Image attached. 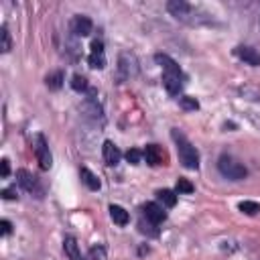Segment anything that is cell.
<instances>
[{"label":"cell","instance_id":"obj_2","mask_svg":"<svg viewBox=\"0 0 260 260\" xmlns=\"http://www.w3.org/2000/svg\"><path fill=\"white\" fill-rule=\"evenodd\" d=\"M217 169H219V173H221L223 177H228L230 181H242V179H246V175H248V169H246L238 158H234V156H230V154H221V156L217 158Z\"/></svg>","mask_w":260,"mask_h":260},{"label":"cell","instance_id":"obj_18","mask_svg":"<svg viewBox=\"0 0 260 260\" xmlns=\"http://www.w3.org/2000/svg\"><path fill=\"white\" fill-rule=\"evenodd\" d=\"M63 250H65V254H67L71 260H81L79 246H77V242H75L73 236H67V238L63 240Z\"/></svg>","mask_w":260,"mask_h":260},{"label":"cell","instance_id":"obj_24","mask_svg":"<svg viewBox=\"0 0 260 260\" xmlns=\"http://www.w3.org/2000/svg\"><path fill=\"white\" fill-rule=\"evenodd\" d=\"M71 87H73L75 91H85V89H87V79H85L83 75L75 73V75L71 77Z\"/></svg>","mask_w":260,"mask_h":260},{"label":"cell","instance_id":"obj_8","mask_svg":"<svg viewBox=\"0 0 260 260\" xmlns=\"http://www.w3.org/2000/svg\"><path fill=\"white\" fill-rule=\"evenodd\" d=\"M142 215L154 225H158V223H162L167 219V211H162V207L158 203H154V201H148V203L142 205Z\"/></svg>","mask_w":260,"mask_h":260},{"label":"cell","instance_id":"obj_6","mask_svg":"<svg viewBox=\"0 0 260 260\" xmlns=\"http://www.w3.org/2000/svg\"><path fill=\"white\" fill-rule=\"evenodd\" d=\"M87 63H89L91 69H104L106 67V51H104V43L100 39H93L91 41Z\"/></svg>","mask_w":260,"mask_h":260},{"label":"cell","instance_id":"obj_22","mask_svg":"<svg viewBox=\"0 0 260 260\" xmlns=\"http://www.w3.org/2000/svg\"><path fill=\"white\" fill-rule=\"evenodd\" d=\"M238 209H240L242 213H246V215H256V213L260 211V205H258L256 201H240V203H238Z\"/></svg>","mask_w":260,"mask_h":260},{"label":"cell","instance_id":"obj_1","mask_svg":"<svg viewBox=\"0 0 260 260\" xmlns=\"http://www.w3.org/2000/svg\"><path fill=\"white\" fill-rule=\"evenodd\" d=\"M171 136H173V140L177 144V152H179V158H181L183 167L195 171L199 167V152H197V148L189 142V138L179 128H173L171 130Z\"/></svg>","mask_w":260,"mask_h":260},{"label":"cell","instance_id":"obj_29","mask_svg":"<svg viewBox=\"0 0 260 260\" xmlns=\"http://www.w3.org/2000/svg\"><path fill=\"white\" fill-rule=\"evenodd\" d=\"M0 175H2L4 179L10 175V160H8V158H2V162H0Z\"/></svg>","mask_w":260,"mask_h":260},{"label":"cell","instance_id":"obj_30","mask_svg":"<svg viewBox=\"0 0 260 260\" xmlns=\"http://www.w3.org/2000/svg\"><path fill=\"white\" fill-rule=\"evenodd\" d=\"M2 197H4V199H16V189H14V187L4 189V191H2Z\"/></svg>","mask_w":260,"mask_h":260},{"label":"cell","instance_id":"obj_19","mask_svg":"<svg viewBox=\"0 0 260 260\" xmlns=\"http://www.w3.org/2000/svg\"><path fill=\"white\" fill-rule=\"evenodd\" d=\"M156 197H158V201H160L165 207H175V205H177V191L158 189V191H156Z\"/></svg>","mask_w":260,"mask_h":260},{"label":"cell","instance_id":"obj_5","mask_svg":"<svg viewBox=\"0 0 260 260\" xmlns=\"http://www.w3.org/2000/svg\"><path fill=\"white\" fill-rule=\"evenodd\" d=\"M16 183H18L24 191H28V193H32V195H37V197H43V189H41V185H39V179H37L32 173H28L26 169H18V171H16Z\"/></svg>","mask_w":260,"mask_h":260},{"label":"cell","instance_id":"obj_26","mask_svg":"<svg viewBox=\"0 0 260 260\" xmlns=\"http://www.w3.org/2000/svg\"><path fill=\"white\" fill-rule=\"evenodd\" d=\"M89 260H106V246L98 244L89 250Z\"/></svg>","mask_w":260,"mask_h":260},{"label":"cell","instance_id":"obj_4","mask_svg":"<svg viewBox=\"0 0 260 260\" xmlns=\"http://www.w3.org/2000/svg\"><path fill=\"white\" fill-rule=\"evenodd\" d=\"M32 146H35V156H37V160H39V167H41L43 171H49L51 165H53V154H51V150H49V144H47L45 134H37Z\"/></svg>","mask_w":260,"mask_h":260},{"label":"cell","instance_id":"obj_17","mask_svg":"<svg viewBox=\"0 0 260 260\" xmlns=\"http://www.w3.org/2000/svg\"><path fill=\"white\" fill-rule=\"evenodd\" d=\"M110 217H112V221L118 223V225H126V223L130 221L128 211H126L124 207H120V205H110Z\"/></svg>","mask_w":260,"mask_h":260},{"label":"cell","instance_id":"obj_9","mask_svg":"<svg viewBox=\"0 0 260 260\" xmlns=\"http://www.w3.org/2000/svg\"><path fill=\"white\" fill-rule=\"evenodd\" d=\"M167 10L179 20H189V16L193 14V6L189 2H185V0H171L167 4Z\"/></svg>","mask_w":260,"mask_h":260},{"label":"cell","instance_id":"obj_27","mask_svg":"<svg viewBox=\"0 0 260 260\" xmlns=\"http://www.w3.org/2000/svg\"><path fill=\"white\" fill-rule=\"evenodd\" d=\"M124 156H126V160H128L130 165H138V162H140V158H142L144 154H142V150H138V148H130Z\"/></svg>","mask_w":260,"mask_h":260},{"label":"cell","instance_id":"obj_25","mask_svg":"<svg viewBox=\"0 0 260 260\" xmlns=\"http://www.w3.org/2000/svg\"><path fill=\"white\" fill-rule=\"evenodd\" d=\"M179 104H181V108L187 110V112H191V110L195 112V110L199 108V102H197L195 98H191V95H183V98L179 100Z\"/></svg>","mask_w":260,"mask_h":260},{"label":"cell","instance_id":"obj_12","mask_svg":"<svg viewBox=\"0 0 260 260\" xmlns=\"http://www.w3.org/2000/svg\"><path fill=\"white\" fill-rule=\"evenodd\" d=\"M234 53H236V57H240V59H242L244 63H248V65H254V67L260 65V53H258L254 47L240 45V47L234 49Z\"/></svg>","mask_w":260,"mask_h":260},{"label":"cell","instance_id":"obj_10","mask_svg":"<svg viewBox=\"0 0 260 260\" xmlns=\"http://www.w3.org/2000/svg\"><path fill=\"white\" fill-rule=\"evenodd\" d=\"M162 85L169 95H179L183 89V73H167L162 71Z\"/></svg>","mask_w":260,"mask_h":260},{"label":"cell","instance_id":"obj_31","mask_svg":"<svg viewBox=\"0 0 260 260\" xmlns=\"http://www.w3.org/2000/svg\"><path fill=\"white\" fill-rule=\"evenodd\" d=\"M0 225H2V236H8V234L12 232V223H10L8 219H2Z\"/></svg>","mask_w":260,"mask_h":260},{"label":"cell","instance_id":"obj_23","mask_svg":"<svg viewBox=\"0 0 260 260\" xmlns=\"http://www.w3.org/2000/svg\"><path fill=\"white\" fill-rule=\"evenodd\" d=\"M0 39H2L0 51H2V53H8V51L12 49V39H10V32H8V26H6V24L0 28Z\"/></svg>","mask_w":260,"mask_h":260},{"label":"cell","instance_id":"obj_13","mask_svg":"<svg viewBox=\"0 0 260 260\" xmlns=\"http://www.w3.org/2000/svg\"><path fill=\"white\" fill-rule=\"evenodd\" d=\"M102 154H104V162H106V165H110V167L118 165V162H120V158H122L120 148H118L112 140H106V142H104V146H102Z\"/></svg>","mask_w":260,"mask_h":260},{"label":"cell","instance_id":"obj_14","mask_svg":"<svg viewBox=\"0 0 260 260\" xmlns=\"http://www.w3.org/2000/svg\"><path fill=\"white\" fill-rule=\"evenodd\" d=\"M154 61L162 67V71H167V73H181V67H179V63L175 61V59H171L167 53H156L154 55Z\"/></svg>","mask_w":260,"mask_h":260},{"label":"cell","instance_id":"obj_3","mask_svg":"<svg viewBox=\"0 0 260 260\" xmlns=\"http://www.w3.org/2000/svg\"><path fill=\"white\" fill-rule=\"evenodd\" d=\"M138 75V59L134 53L130 51H122L118 55V79L120 81H126L130 77H136Z\"/></svg>","mask_w":260,"mask_h":260},{"label":"cell","instance_id":"obj_7","mask_svg":"<svg viewBox=\"0 0 260 260\" xmlns=\"http://www.w3.org/2000/svg\"><path fill=\"white\" fill-rule=\"evenodd\" d=\"M71 32L75 35V37H87V35H91V30H93V22H91V18L89 16H85V14H75L73 18H71Z\"/></svg>","mask_w":260,"mask_h":260},{"label":"cell","instance_id":"obj_11","mask_svg":"<svg viewBox=\"0 0 260 260\" xmlns=\"http://www.w3.org/2000/svg\"><path fill=\"white\" fill-rule=\"evenodd\" d=\"M142 154H144V158H146V162L150 167H158V165H165L167 162V154H165V150L158 144H146V148L142 150Z\"/></svg>","mask_w":260,"mask_h":260},{"label":"cell","instance_id":"obj_20","mask_svg":"<svg viewBox=\"0 0 260 260\" xmlns=\"http://www.w3.org/2000/svg\"><path fill=\"white\" fill-rule=\"evenodd\" d=\"M63 79H65L63 71H53V73H49V75L45 77V83H47V87H49V89L57 91V89H61V85H63Z\"/></svg>","mask_w":260,"mask_h":260},{"label":"cell","instance_id":"obj_32","mask_svg":"<svg viewBox=\"0 0 260 260\" xmlns=\"http://www.w3.org/2000/svg\"><path fill=\"white\" fill-rule=\"evenodd\" d=\"M258 24H260V22H258Z\"/></svg>","mask_w":260,"mask_h":260},{"label":"cell","instance_id":"obj_21","mask_svg":"<svg viewBox=\"0 0 260 260\" xmlns=\"http://www.w3.org/2000/svg\"><path fill=\"white\" fill-rule=\"evenodd\" d=\"M175 191H177V193H185V195H189V193H193V191H195V187H193V183H191L189 179L179 177V179H177V183H175Z\"/></svg>","mask_w":260,"mask_h":260},{"label":"cell","instance_id":"obj_15","mask_svg":"<svg viewBox=\"0 0 260 260\" xmlns=\"http://www.w3.org/2000/svg\"><path fill=\"white\" fill-rule=\"evenodd\" d=\"M83 112H85V116L93 118L95 122H98V120L104 122V112H102V108L98 106V102L93 100V93H91V98H87V100L83 102Z\"/></svg>","mask_w":260,"mask_h":260},{"label":"cell","instance_id":"obj_16","mask_svg":"<svg viewBox=\"0 0 260 260\" xmlns=\"http://www.w3.org/2000/svg\"><path fill=\"white\" fill-rule=\"evenodd\" d=\"M79 177H81L83 185H85L87 189H91V191H98V189L102 187V181L98 179V175H95V173H91V171H89V169H85V167H81Z\"/></svg>","mask_w":260,"mask_h":260},{"label":"cell","instance_id":"obj_28","mask_svg":"<svg viewBox=\"0 0 260 260\" xmlns=\"http://www.w3.org/2000/svg\"><path fill=\"white\" fill-rule=\"evenodd\" d=\"M240 91L250 100H260V89L254 85H244V87H240Z\"/></svg>","mask_w":260,"mask_h":260}]
</instances>
